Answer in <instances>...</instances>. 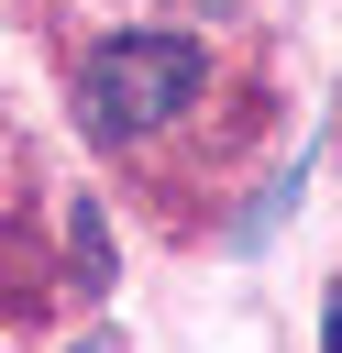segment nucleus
Wrapping results in <instances>:
<instances>
[{"label":"nucleus","instance_id":"1","mask_svg":"<svg viewBox=\"0 0 342 353\" xmlns=\"http://www.w3.org/2000/svg\"><path fill=\"white\" fill-rule=\"evenodd\" d=\"M199 77H210V55H199L188 33H110V44H88V66H77V121H88L99 143H143V132H165V121L199 99Z\"/></svg>","mask_w":342,"mask_h":353},{"label":"nucleus","instance_id":"2","mask_svg":"<svg viewBox=\"0 0 342 353\" xmlns=\"http://www.w3.org/2000/svg\"><path fill=\"white\" fill-rule=\"evenodd\" d=\"M66 276H77V298H99V287H110V221H99L88 199L66 210Z\"/></svg>","mask_w":342,"mask_h":353},{"label":"nucleus","instance_id":"3","mask_svg":"<svg viewBox=\"0 0 342 353\" xmlns=\"http://www.w3.org/2000/svg\"><path fill=\"white\" fill-rule=\"evenodd\" d=\"M320 320H331V353H342V298H331V309H320Z\"/></svg>","mask_w":342,"mask_h":353},{"label":"nucleus","instance_id":"4","mask_svg":"<svg viewBox=\"0 0 342 353\" xmlns=\"http://www.w3.org/2000/svg\"><path fill=\"white\" fill-rule=\"evenodd\" d=\"M331 132H342V99H331Z\"/></svg>","mask_w":342,"mask_h":353}]
</instances>
